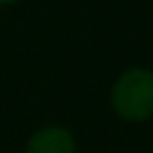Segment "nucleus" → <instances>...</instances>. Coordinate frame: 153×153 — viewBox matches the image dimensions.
I'll use <instances>...</instances> for the list:
<instances>
[{
    "label": "nucleus",
    "instance_id": "1",
    "mask_svg": "<svg viewBox=\"0 0 153 153\" xmlns=\"http://www.w3.org/2000/svg\"><path fill=\"white\" fill-rule=\"evenodd\" d=\"M110 110L127 124L153 120V69L143 65L122 69L110 86Z\"/></svg>",
    "mask_w": 153,
    "mask_h": 153
},
{
    "label": "nucleus",
    "instance_id": "2",
    "mask_svg": "<svg viewBox=\"0 0 153 153\" xmlns=\"http://www.w3.org/2000/svg\"><path fill=\"white\" fill-rule=\"evenodd\" d=\"M24 153H76V136L69 127L50 122L29 134Z\"/></svg>",
    "mask_w": 153,
    "mask_h": 153
},
{
    "label": "nucleus",
    "instance_id": "3",
    "mask_svg": "<svg viewBox=\"0 0 153 153\" xmlns=\"http://www.w3.org/2000/svg\"><path fill=\"white\" fill-rule=\"evenodd\" d=\"M14 2H17V0H0V10L7 7V5H14Z\"/></svg>",
    "mask_w": 153,
    "mask_h": 153
},
{
    "label": "nucleus",
    "instance_id": "4",
    "mask_svg": "<svg viewBox=\"0 0 153 153\" xmlns=\"http://www.w3.org/2000/svg\"><path fill=\"white\" fill-rule=\"evenodd\" d=\"M151 153H153V151H151Z\"/></svg>",
    "mask_w": 153,
    "mask_h": 153
}]
</instances>
